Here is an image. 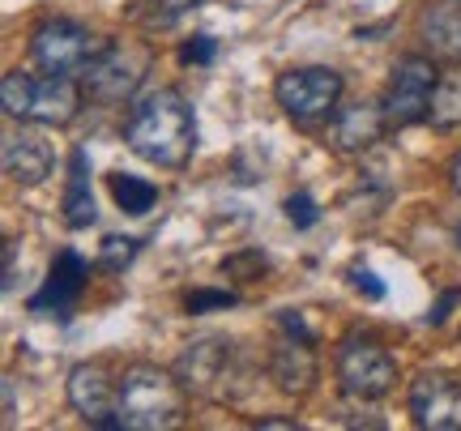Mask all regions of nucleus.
Listing matches in <instances>:
<instances>
[{"mask_svg":"<svg viewBox=\"0 0 461 431\" xmlns=\"http://www.w3.org/2000/svg\"><path fill=\"white\" fill-rule=\"evenodd\" d=\"M124 141L154 166H184L197 149V120L180 90H154L132 107Z\"/></svg>","mask_w":461,"mask_h":431,"instance_id":"f257e3e1","label":"nucleus"},{"mask_svg":"<svg viewBox=\"0 0 461 431\" xmlns=\"http://www.w3.org/2000/svg\"><path fill=\"white\" fill-rule=\"evenodd\" d=\"M120 427L129 431H167L184 423V389L163 367H129L120 381V401H115Z\"/></svg>","mask_w":461,"mask_h":431,"instance_id":"f03ea898","label":"nucleus"},{"mask_svg":"<svg viewBox=\"0 0 461 431\" xmlns=\"http://www.w3.org/2000/svg\"><path fill=\"white\" fill-rule=\"evenodd\" d=\"M0 99H5V112L17 120H31V124H68L77 116V85L68 73H9L5 85H0Z\"/></svg>","mask_w":461,"mask_h":431,"instance_id":"7ed1b4c3","label":"nucleus"},{"mask_svg":"<svg viewBox=\"0 0 461 431\" xmlns=\"http://www.w3.org/2000/svg\"><path fill=\"white\" fill-rule=\"evenodd\" d=\"M103 48L107 43H103L99 34H90L77 22H43L31 39L34 65L43 68V73H68V77L86 73L103 56Z\"/></svg>","mask_w":461,"mask_h":431,"instance_id":"20e7f679","label":"nucleus"},{"mask_svg":"<svg viewBox=\"0 0 461 431\" xmlns=\"http://www.w3.org/2000/svg\"><path fill=\"white\" fill-rule=\"evenodd\" d=\"M274 94H278L282 112L291 120L312 124V120L333 116V107L342 99V77L333 68H291L278 77Z\"/></svg>","mask_w":461,"mask_h":431,"instance_id":"39448f33","label":"nucleus"},{"mask_svg":"<svg viewBox=\"0 0 461 431\" xmlns=\"http://www.w3.org/2000/svg\"><path fill=\"white\" fill-rule=\"evenodd\" d=\"M436 82H440V73H436L431 60H423V56L397 60L389 94H384V116H389V124H393V129H406V124H419V120L428 116Z\"/></svg>","mask_w":461,"mask_h":431,"instance_id":"423d86ee","label":"nucleus"},{"mask_svg":"<svg viewBox=\"0 0 461 431\" xmlns=\"http://www.w3.org/2000/svg\"><path fill=\"white\" fill-rule=\"evenodd\" d=\"M338 376H342L346 393H355V398H384L397 384V364L376 342L346 337V346L338 350Z\"/></svg>","mask_w":461,"mask_h":431,"instance_id":"0eeeda50","label":"nucleus"},{"mask_svg":"<svg viewBox=\"0 0 461 431\" xmlns=\"http://www.w3.org/2000/svg\"><path fill=\"white\" fill-rule=\"evenodd\" d=\"M146 65H149V56L141 48H129V43H124V48H120V43H107L99 60L86 68V90H90L95 99H103V103L129 99L132 90L141 85V77H146Z\"/></svg>","mask_w":461,"mask_h":431,"instance_id":"6e6552de","label":"nucleus"},{"mask_svg":"<svg viewBox=\"0 0 461 431\" xmlns=\"http://www.w3.org/2000/svg\"><path fill=\"white\" fill-rule=\"evenodd\" d=\"M411 415L428 431H461V389L448 376H419L411 389Z\"/></svg>","mask_w":461,"mask_h":431,"instance_id":"1a4fd4ad","label":"nucleus"},{"mask_svg":"<svg viewBox=\"0 0 461 431\" xmlns=\"http://www.w3.org/2000/svg\"><path fill=\"white\" fill-rule=\"evenodd\" d=\"M68 401L77 406V415L95 427L115 431L120 427V415H115V401H120V389H112V381L103 376V367H73L68 376Z\"/></svg>","mask_w":461,"mask_h":431,"instance_id":"9d476101","label":"nucleus"},{"mask_svg":"<svg viewBox=\"0 0 461 431\" xmlns=\"http://www.w3.org/2000/svg\"><path fill=\"white\" fill-rule=\"evenodd\" d=\"M227 367H230L227 337H201V342H188V350H184L180 376H184V384L197 389V393H222Z\"/></svg>","mask_w":461,"mask_h":431,"instance_id":"9b49d317","label":"nucleus"},{"mask_svg":"<svg viewBox=\"0 0 461 431\" xmlns=\"http://www.w3.org/2000/svg\"><path fill=\"white\" fill-rule=\"evenodd\" d=\"M5 171L9 180L22 184V188H34L51 175V141L34 129H22V133L5 137Z\"/></svg>","mask_w":461,"mask_h":431,"instance_id":"f8f14e48","label":"nucleus"},{"mask_svg":"<svg viewBox=\"0 0 461 431\" xmlns=\"http://www.w3.org/2000/svg\"><path fill=\"white\" fill-rule=\"evenodd\" d=\"M384 124H389L384 103H380V107L376 103H355V107H342V112L333 116V124H330V146L342 149V154L367 149L372 141H380Z\"/></svg>","mask_w":461,"mask_h":431,"instance_id":"ddd939ff","label":"nucleus"},{"mask_svg":"<svg viewBox=\"0 0 461 431\" xmlns=\"http://www.w3.org/2000/svg\"><path fill=\"white\" fill-rule=\"evenodd\" d=\"M82 286H86V261L77 252H60L48 269L43 291L31 299V308L34 312H68L77 303V295H82Z\"/></svg>","mask_w":461,"mask_h":431,"instance_id":"4468645a","label":"nucleus"},{"mask_svg":"<svg viewBox=\"0 0 461 431\" xmlns=\"http://www.w3.org/2000/svg\"><path fill=\"white\" fill-rule=\"evenodd\" d=\"M274 381H278L282 393H308L316 381V355H312V342H282L274 350Z\"/></svg>","mask_w":461,"mask_h":431,"instance_id":"2eb2a0df","label":"nucleus"},{"mask_svg":"<svg viewBox=\"0 0 461 431\" xmlns=\"http://www.w3.org/2000/svg\"><path fill=\"white\" fill-rule=\"evenodd\" d=\"M95 193H90V171H86V149H73L68 158V188H65V222L82 231L95 222Z\"/></svg>","mask_w":461,"mask_h":431,"instance_id":"dca6fc26","label":"nucleus"},{"mask_svg":"<svg viewBox=\"0 0 461 431\" xmlns=\"http://www.w3.org/2000/svg\"><path fill=\"white\" fill-rule=\"evenodd\" d=\"M428 116H431V124H436V129H453V124H461V68L440 73Z\"/></svg>","mask_w":461,"mask_h":431,"instance_id":"f3484780","label":"nucleus"},{"mask_svg":"<svg viewBox=\"0 0 461 431\" xmlns=\"http://www.w3.org/2000/svg\"><path fill=\"white\" fill-rule=\"evenodd\" d=\"M112 197L124 214H149L158 205V188L141 175H112Z\"/></svg>","mask_w":461,"mask_h":431,"instance_id":"a211bd4d","label":"nucleus"},{"mask_svg":"<svg viewBox=\"0 0 461 431\" xmlns=\"http://www.w3.org/2000/svg\"><path fill=\"white\" fill-rule=\"evenodd\" d=\"M240 303V295H230V291H188L184 295V308L188 312H222V308H235Z\"/></svg>","mask_w":461,"mask_h":431,"instance_id":"6ab92c4d","label":"nucleus"},{"mask_svg":"<svg viewBox=\"0 0 461 431\" xmlns=\"http://www.w3.org/2000/svg\"><path fill=\"white\" fill-rule=\"evenodd\" d=\"M132 252H137V239H120V235H112V239L103 244V265H107V269H124L132 261Z\"/></svg>","mask_w":461,"mask_h":431,"instance_id":"aec40b11","label":"nucleus"},{"mask_svg":"<svg viewBox=\"0 0 461 431\" xmlns=\"http://www.w3.org/2000/svg\"><path fill=\"white\" fill-rule=\"evenodd\" d=\"M286 218H291L295 227H316L321 210H316V201L308 197V193H295V197L286 201Z\"/></svg>","mask_w":461,"mask_h":431,"instance_id":"412c9836","label":"nucleus"},{"mask_svg":"<svg viewBox=\"0 0 461 431\" xmlns=\"http://www.w3.org/2000/svg\"><path fill=\"white\" fill-rule=\"evenodd\" d=\"M180 56L188 60V65H210V60H214V39H210V34H197Z\"/></svg>","mask_w":461,"mask_h":431,"instance_id":"4be33fe9","label":"nucleus"},{"mask_svg":"<svg viewBox=\"0 0 461 431\" xmlns=\"http://www.w3.org/2000/svg\"><path fill=\"white\" fill-rule=\"evenodd\" d=\"M350 283H355V291H359V295H367V299H384V286L376 283V274H372V269H350Z\"/></svg>","mask_w":461,"mask_h":431,"instance_id":"5701e85b","label":"nucleus"},{"mask_svg":"<svg viewBox=\"0 0 461 431\" xmlns=\"http://www.w3.org/2000/svg\"><path fill=\"white\" fill-rule=\"evenodd\" d=\"M282 329L295 333V337H303V342H312V329H308V320L299 312H282Z\"/></svg>","mask_w":461,"mask_h":431,"instance_id":"b1692460","label":"nucleus"},{"mask_svg":"<svg viewBox=\"0 0 461 431\" xmlns=\"http://www.w3.org/2000/svg\"><path fill=\"white\" fill-rule=\"evenodd\" d=\"M453 303H457V295H453V291H448V295H445V299H440V303H436V312H431V316H428L431 325H440V320H445V316H448V308H453Z\"/></svg>","mask_w":461,"mask_h":431,"instance_id":"393cba45","label":"nucleus"},{"mask_svg":"<svg viewBox=\"0 0 461 431\" xmlns=\"http://www.w3.org/2000/svg\"><path fill=\"white\" fill-rule=\"evenodd\" d=\"M448 175H453V188H457V193H461V154H457V158H453V166H448Z\"/></svg>","mask_w":461,"mask_h":431,"instance_id":"a878e982","label":"nucleus"},{"mask_svg":"<svg viewBox=\"0 0 461 431\" xmlns=\"http://www.w3.org/2000/svg\"><path fill=\"white\" fill-rule=\"evenodd\" d=\"M5 415H14V381H5Z\"/></svg>","mask_w":461,"mask_h":431,"instance_id":"bb28decb","label":"nucleus"},{"mask_svg":"<svg viewBox=\"0 0 461 431\" xmlns=\"http://www.w3.org/2000/svg\"><path fill=\"white\" fill-rule=\"evenodd\" d=\"M457 239H461V231H457Z\"/></svg>","mask_w":461,"mask_h":431,"instance_id":"cd10ccee","label":"nucleus"}]
</instances>
